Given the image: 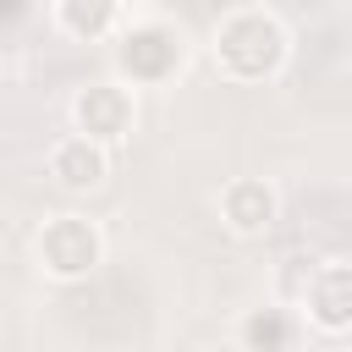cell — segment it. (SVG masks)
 <instances>
[{
    "label": "cell",
    "mask_w": 352,
    "mask_h": 352,
    "mask_svg": "<svg viewBox=\"0 0 352 352\" xmlns=\"http://www.w3.org/2000/svg\"><path fill=\"white\" fill-rule=\"evenodd\" d=\"M286 55H292V38H286L280 16L258 11V6H242L214 28V66L231 82H264L286 66Z\"/></svg>",
    "instance_id": "cell-1"
},
{
    "label": "cell",
    "mask_w": 352,
    "mask_h": 352,
    "mask_svg": "<svg viewBox=\"0 0 352 352\" xmlns=\"http://www.w3.org/2000/svg\"><path fill=\"white\" fill-rule=\"evenodd\" d=\"M50 176L66 187V192H94L104 176H110V148L88 132H72L50 148Z\"/></svg>",
    "instance_id": "cell-6"
},
{
    "label": "cell",
    "mask_w": 352,
    "mask_h": 352,
    "mask_svg": "<svg viewBox=\"0 0 352 352\" xmlns=\"http://www.w3.org/2000/svg\"><path fill=\"white\" fill-rule=\"evenodd\" d=\"M280 204H275V187L258 182V176H236L220 187V220L236 231V236H264L275 226Z\"/></svg>",
    "instance_id": "cell-7"
},
{
    "label": "cell",
    "mask_w": 352,
    "mask_h": 352,
    "mask_svg": "<svg viewBox=\"0 0 352 352\" xmlns=\"http://www.w3.org/2000/svg\"><path fill=\"white\" fill-rule=\"evenodd\" d=\"M302 308L319 336H346L352 330V264H319L308 275Z\"/></svg>",
    "instance_id": "cell-5"
},
{
    "label": "cell",
    "mask_w": 352,
    "mask_h": 352,
    "mask_svg": "<svg viewBox=\"0 0 352 352\" xmlns=\"http://www.w3.org/2000/svg\"><path fill=\"white\" fill-rule=\"evenodd\" d=\"M236 341H242L248 352H286V346L302 341V324H297L286 308H253V314L242 319Z\"/></svg>",
    "instance_id": "cell-9"
},
{
    "label": "cell",
    "mask_w": 352,
    "mask_h": 352,
    "mask_svg": "<svg viewBox=\"0 0 352 352\" xmlns=\"http://www.w3.org/2000/svg\"><path fill=\"white\" fill-rule=\"evenodd\" d=\"M72 121H77V132L99 138L104 148L126 143V138H132V121H138L132 82H126V77H99V82H82V88H77V99H72Z\"/></svg>",
    "instance_id": "cell-4"
},
{
    "label": "cell",
    "mask_w": 352,
    "mask_h": 352,
    "mask_svg": "<svg viewBox=\"0 0 352 352\" xmlns=\"http://www.w3.org/2000/svg\"><path fill=\"white\" fill-rule=\"evenodd\" d=\"M187 60V44H182V28L170 22H132L116 33V72L132 82V88H160L182 72Z\"/></svg>",
    "instance_id": "cell-2"
},
{
    "label": "cell",
    "mask_w": 352,
    "mask_h": 352,
    "mask_svg": "<svg viewBox=\"0 0 352 352\" xmlns=\"http://www.w3.org/2000/svg\"><path fill=\"white\" fill-rule=\"evenodd\" d=\"M33 253L50 280H88L104 264V231L88 214H55V220H44Z\"/></svg>",
    "instance_id": "cell-3"
},
{
    "label": "cell",
    "mask_w": 352,
    "mask_h": 352,
    "mask_svg": "<svg viewBox=\"0 0 352 352\" xmlns=\"http://www.w3.org/2000/svg\"><path fill=\"white\" fill-rule=\"evenodd\" d=\"M55 22H60V33L94 44V38H110L116 33L121 0H55Z\"/></svg>",
    "instance_id": "cell-8"
}]
</instances>
